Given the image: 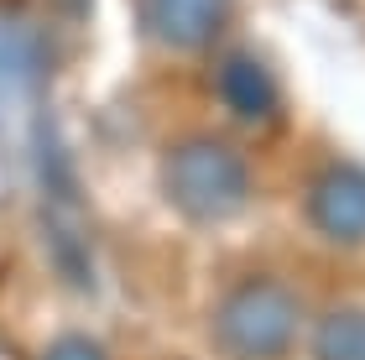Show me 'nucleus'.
Segmentation results:
<instances>
[{"label": "nucleus", "instance_id": "nucleus-1", "mask_svg": "<svg viewBox=\"0 0 365 360\" xmlns=\"http://www.w3.org/2000/svg\"><path fill=\"white\" fill-rule=\"evenodd\" d=\"M245 162L220 141H188L168 157V193L188 220H230L245 204Z\"/></svg>", "mask_w": 365, "mask_h": 360}, {"label": "nucleus", "instance_id": "nucleus-2", "mask_svg": "<svg viewBox=\"0 0 365 360\" xmlns=\"http://www.w3.org/2000/svg\"><path fill=\"white\" fill-rule=\"evenodd\" d=\"M297 334V303L277 282H245L220 308V345L240 360H272Z\"/></svg>", "mask_w": 365, "mask_h": 360}, {"label": "nucleus", "instance_id": "nucleus-3", "mask_svg": "<svg viewBox=\"0 0 365 360\" xmlns=\"http://www.w3.org/2000/svg\"><path fill=\"white\" fill-rule=\"evenodd\" d=\"M308 215L329 240L360 245L365 240V173L334 168L329 178H319V188H313V199H308Z\"/></svg>", "mask_w": 365, "mask_h": 360}, {"label": "nucleus", "instance_id": "nucleus-4", "mask_svg": "<svg viewBox=\"0 0 365 360\" xmlns=\"http://www.w3.org/2000/svg\"><path fill=\"white\" fill-rule=\"evenodd\" d=\"M146 26L168 47H209L214 31L225 26L230 0H141Z\"/></svg>", "mask_w": 365, "mask_h": 360}, {"label": "nucleus", "instance_id": "nucleus-5", "mask_svg": "<svg viewBox=\"0 0 365 360\" xmlns=\"http://www.w3.org/2000/svg\"><path fill=\"white\" fill-rule=\"evenodd\" d=\"M220 94H225V105L235 110V115H245V120H261V115L277 105L272 73L261 68L256 58H245V53H235V58L220 68Z\"/></svg>", "mask_w": 365, "mask_h": 360}, {"label": "nucleus", "instance_id": "nucleus-6", "mask_svg": "<svg viewBox=\"0 0 365 360\" xmlns=\"http://www.w3.org/2000/svg\"><path fill=\"white\" fill-rule=\"evenodd\" d=\"M313 360H365V314L339 308L313 329Z\"/></svg>", "mask_w": 365, "mask_h": 360}, {"label": "nucleus", "instance_id": "nucleus-7", "mask_svg": "<svg viewBox=\"0 0 365 360\" xmlns=\"http://www.w3.org/2000/svg\"><path fill=\"white\" fill-rule=\"evenodd\" d=\"M42 360H105V350H99L94 339H84V334H63Z\"/></svg>", "mask_w": 365, "mask_h": 360}]
</instances>
